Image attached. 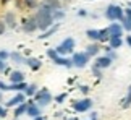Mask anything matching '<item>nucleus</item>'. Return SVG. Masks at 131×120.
<instances>
[{"instance_id":"obj_23","label":"nucleus","mask_w":131,"mask_h":120,"mask_svg":"<svg viewBox=\"0 0 131 120\" xmlns=\"http://www.w3.org/2000/svg\"><path fill=\"white\" fill-rule=\"evenodd\" d=\"M108 39H110L108 29H107V28H102V29H99V42H100V44H104V42H108Z\"/></svg>"},{"instance_id":"obj_30","label":"nucleus","mask_w":131,"mask_h":120,"mask_svg":"<svg viewBox=\"0 0 131 120\" xmlns=\"http://www.w3.org/2000/svg\"><path fill=\"white\" fill-rule=\"evenodd\" d=\"M57 55H58V52L55 51V47L53 49H47V57L50 60H55V58H57Z\"/></svg>"},{"instance_id":"obj_33","label":"nucleus","mask_w":131,"mask_h":120,"mask_svg":"<svg viewBox=\"0 0 131 120\" xmlns=\"http://www.w3.org/2000/svg\"><path fill=\"white\" fill-rule=\"evenodd\" d=\"M78 16L79 18H86V16H89V12H88L86 8H79L78 10Z\"/></svg>"},{"instance_id":"obj_37","label":"nucleus","mask_w":131,"mask_h":120,"mask_svg":"<svg viewBox=\"0 0 131 120\" xmlns=\"http://www.w3.org/2000/svg\"><path fill=\"white\" fill-rule=\"evenodd\" d=\"M79 91H81L83 94H88V93H89V86H86V84H81V86H79Z\"/></svg>"},{"instance_id":"obj_18","label":"nucleus","mask_w":131,"mask_h":120,"mask_svg":"<svg viewBox=\"0 0 131 120\" xmlns=\"http://www.w3.org/2000/svg\"><path fill=\"white\" fill-rule=\"evenodd\" d=\"M8 76H10V81L12 83H19V81H24V76H26V75H24L21 70H12V73H10Z\"/></svg>"},{"instance_id":"obj_4","label":"nucleus","mask_w":131,"mask_h":120,"mask_svg":"<svg viewBox=\"0 0 131 120\" xmlns=\"http://www.w3.org/2000/svg\"><path fill=\"white\" fill-rule=\"evenodd\" d=\"M19 24H21V31L26 33V34H32V33H36L37 29H39V26H37V19H36V16H34V15L23 18Z\"/></svg>"},{"instance_id":"obj_28","label":"nucleus","mask_w":131,"mask_h":120,"mask_svg":"<svg viewBox=\"0 0 131 120\" xmlns=\"http://www.w3.org/2000/svg\"><path fill=\"white\" fill-rule=\"evenodd\" d=\"M131 106V84L128 86V91H126V96H125L123 99V102H122V107L123 109H128Z\"/></svg>"},{"instance_id":"obj_32","label":"nucleus","mask_w":131,"mask_h":120,"mask_svg":"<svg viewBox=\"0 0 131 120\" xmlns=\"http://www.w3.org/2000/svg\"><path fill=\"white\" fill-rule=\"evenodd\" d=\"M0 58L5 60V62H8V60H10V52L5 51V49H2V51H0Z\"/></svg>"},{"instance_id":"obj_15","label":"nucleus","mask_w":131,"mask_h":120,"mask_svg":"<svg viewBox=\"0 0 131 120\" xmlns=\"http://www.w3.org/2000/svg\"><path fill=\"white\" fill-rule=\"evenodd\" d=\"M26 65L31 68V72H37V70L42 68V62L36 57H28L26 58Z\"/></svg>"},{"instance_id":"obj_24","label":"nucleus","mask_w":131,"mask_h":120,"mask_svg":"<svg viewBox=\"0 0 131 120\" xmlns=\"http://www.w3.org/2000/svg\"><path fill=\"white\" fill-rule=\"evenodd\" d=\"M86 36H88L89 41L99 42V29H88V31H86Z\"/></svg>"},{"instance_id":"obj_39","label":"nucleus","mask_w":131,"mask_h":120,"mask_svg":"<svg viewBox=\"0 0 131 120\" xmlns=\"http://www.w3.org/2000/svg\"><path fill=\"white\" fill-rule=\"evenodd\" d=\"M7 67H8V65H7V62L0 58V72H5V68H7Z\"/></svg>"},{"instance_id":"obj_29","label":"nucleus","mask_w":131,"mask_h":120,"mask_svg":"<svg viewBox=\"0 0 131 120\" xmlns=\"http://www.w3.org/2000/svg\"><path fill=\"white\" fill-rule=\"evenodd\" d=\"M120 23H122V26H123L125 31H126V33H131V18H129V16H123V19H122Z\"/></svg>"},{"instance_id":"obj_10","label":"nucleus","mask_w":131,"mask_h":120,"mask_svg":"<svg viewBox=\"0 0 131 120\" xmlns=\"http://www.w3.org/2000/svg\"><path fill=\"white\" fill-rule=\"evenodd\" d=\"M112 62L113 60L110 58L108 55H97L95 57V62H94V67H97V68H100V70H105V68H108L110 65H112Z\"/></svg>"},{"instance_id":"obj_46","label":"nucleus","mask_w":131,"mask_h":120,"mask_svg":"<svg viewBox=\"0 0 131 120\" xmlns=\"http://www.w3.org/2000/svg\"><path fill=\"white\" fill-rule=\"evenodd\" d=\"M128 7H129V8H131V0H129V2H128Z\"/></svg>"},{"instance_id":"obj_8","label":"nucleus","mask_w":131,"mask_h":120,"mask_svg":"<svg viewBox=\"0 0 131 120\" xmlns=\"http://www.w3.org/2000/svg\"><path fill=\"white\" fill-rule=\"evenodd\" d=\"M2 19L5 21V24H7L8 29H15V28L18 26V13L13 12V10H8V12H5Z\"/></svg>"},{"instance_id":"obj_9","label":"nucleus","mask_w":131,"mask_h":120,"mask_svg":"<svg viewBox=\"0 0 131 120\" xmlns=\"http://www.w3.org/2000/svg\"><path fill=\"white\" fill-rule=\"evenodd\" d=\"M107 29H108L110 37H122L123 33H125L122 23H118V21H110V24L107 26Z\"/></svg>"},{"instance_id":"obj_16","label":"nucleus","mask_w":131,"mask_h":120,"mask_svg":"<svg viewBox=\"0 0 131 120\" xmlns=\"http://www.w3.org/2000/svg\"><path fill=\"white\" fill-rule=\"evenodd\" d=\"M58 28H60V23H53L49 29H45V31H42V33H41L39 39H49L50 36H53V34L58 31Z\"/></svg>"},{"instance_id":"obj_45","label":"nucleus","mask_w":131,"mask_h":120,"mask_svg":"<svg viewBox=\"0 0 131 120\" xmlns=\"http://www.w3.org/2000/svg\"><path fill=\"white\" fill-rule=\"evenodd\" d=\"M67 120H78L76 117H70V118H67Z\"/></svg>"},{"instance_id":"obj_38","label":"nucleus","mask_w":131,"mask_h":120,"mask_svg":"<svg viewBox=\"0 0 131 120\" xmlns=\"http://www.w3.org/2000/svg\"><path fill=\"white\" fill-rule=\"evenodd\" d=\"M0 91H8V84L0 79Z\"/></svg>"},{"instance_id":"obj_3","label":"nucleus","mask_w":131,"mask_h":120,"mask_svg":"<svg viewBox=\"0 0 131 120\" xmlns=\"http://www.w3.org/2000/svg\"><path fill=\"white\" fill-rule=\"evenodd\" d=\"M74 46H76V41L73 37H65L62 42L55 47V51L58 52V55H70V54L74 52Z\"/></svg>"},{"instance_id":"obj_11","label":"nucleus","mask_w":131,"mask_h":120,"mask_svg":"<svg viewBox=\"0 0 131 120\" xmlns=\"http://www.w3.org/2000/svg\"><path fill=\"white\" fill-rule=\"evenodd\" d=\"M26 114L29 117H37V115H42V107L39 106V104L34 101V102H28V111H26Z\"/></svg>"},{"instance_id":"obj_47","label":"nucleus","mask_w":131,"mask_h":120,"mask_svg":"<svg viewBox=\"0 0 131 120\" xmlns=\"http://www.w3.org/2000/svg\"><path fill=\"white\" fill-rule=\"evenodd\" d=\"M62 2H70V0H62Z\"/></svg>"},{"instance_id":"obj_1","label":"nucleus","mask_w":131,"mask_h":120,"mask_svg":"<svg viewBox=\"0 0 131 120\" xmlns=\"http://www.w3.org/2000/svg\"><path fill=\"white\" fill-rule=\"evenodd\" d=\"M52 13H53V10L50 7H47V5L42 3V2L39 3V7L36 8V13H34V16H36V19H37L39 31H45V29H49L55 23Z\"/></svg>"},{"instance_id":"obj_27","label":"nucleus","mask_w":131,"mask_h":120,"mask_svg":"<svg viewBox=\"0 0 131 120\" xmlns=\"http://www.w3.org/2000/svg\"><path fill=\"white\" fill-rule=\"evenodd\" d=\"M23 3H24V8H28V10H36L39 7V0H23Z\"/></svg>"},{"instance_id":"obj_6","label":"nucleus","mask_w":131,"mask_h":120,"mask_svg":"<svg viewBox=\"0 0 131 120\" xmlns=\"http://www.w3.org/2000/svg\"><path fill=\"white\" fill-rule=\"evenodd\" d=\"M89 55H88V52L84 51V52H73V67H76V68H84L86 65L89 63Z\"/></svg>"},{"instance_id":"obj_41","label":"nucleus","mask_w":131,"mask_h":120,"mask_svg":"<svg viewBox=\"0 0 131 120\" xmlns=\"http://www.w3.org/2000/svg\"><path fill=\"white\" fill-rule=\"evenodd\" d=\"M125 42H126L128 47H131V34H126V39H125Z\"/></svg>"},{"instance_id":"obj_13","label":"nucleus","mask_w":131,"mask_h":120,"mask_svg":"<svg viewBox=\"0 0 131 120\" xmlns=\"http://www.w3.org/2000/svg\"><path fill=\"white\" fill-rule=\"evenodd\" d=\"M24 99H26V94H24V93H16L12 99H10V101H7L5 106H7V107H16L18 104L24 102Z\"/></svg>"},{"instance_id":"obj_14","label":"nucleus","mask_w":131,"mask_h":120,"mask_svg":"<svg viewBox=\"0 0 131 120\" xmlns=\"http://www.w3.org/2000/svg\"><path fill=\"white\" fill-rule=\"evenodd\" d=\"M100 51H102V46H100V42H91L89 46L86 47V52L89 57H97Z\"/></svg>"},{"instance_id":"obj_36","label":"nucleus","mask_w":131,"mask_h":120,"mask_svg":"<svg viewBox=\"0 0 131 120\" xmlns=\"http://www.w3.org/2000/svg\"><path fill=\"white\" fill-rule=\"evenodd\" d=\"M8 115V112H7V106H0V118H5V117H7Z\"/></svg>"},{"instance_id":"obj_25","label":"nucleus","mask_w":131,"mask_h":120,"mask_svg":"<svg viewBox=\"0 0 131 120\" xmlns=\"http://www.w3.org/2000/svg\"><path fill=\"white\" fill-rule=\"evenodd\" d=\"M36 93H37V84H34V83L28 84V88L24 89V94H26L28 97H34V96H36Z\"/></svg>"},{"instance_id":"obj_12","label":"nucleus","mask_w":131,"mask_h":120,"mask_svg":"<svg viewBox=\"0 0 131 120\" xmlns=\"http://www.w3.org/2000/svg\"><path fill=\"white\" fill-rule=\"evenodd\" d=\"M55 65H58V67H65V68H73V60L68 58L67 55H57V58L52 60Z\"/></svg>"},{"instance_id":"obj_42","label":"nucleus","mask_w":131,"mask_h":120,"mask_svg":"<svg viewBox=\"0 0 131 120\" xmlns=\"http://www.w3.org/2000/svg\"><path fill=\"white\" fill-rule=\"evenodd\" d=\"M32 120H45V117L44 115H37V117H34Z\"/></svg>"},{"instance_id":"obj_22","label":"nucleus","mask_w":131,"mask_h":120,"mask_svg":"<svg viewBox=\"0 0 131 120\" xmlns=\"http://www.w3.org/2000/svg\"><path fill=\"white\" fill-rule=\"evenodd\" d=\"M42 3H45L47 7H50L52 10L63 8V5H62V0H42Z\"/></svg>"},{"instance_id":"obj_35","label":"nucleus","mask_w":131,"mask_h":120,"mask_svg":"<svg viewBox=\"0 0 131 120\" xmlns=\"http://www.w3.org/2000/svg\"><path fill=\"white\" fill-rule=\"evenodd\" d=\"M7 24H5V21L3 19H0V36H2V34H5V31H7Z\"/></svg>"},{"instance_id":"obj_2","label":"nucleus","mask_w":131,"mask_h":120,"mask_svg":"<svg viewBox=\"0 0 131 120\" xmlns=\"http://www.w3.org/2000/svg\"><path fill=\"white\" fill-rule=\"evenodd\" d=\"M105 18L108 21H122L123 16H125V8H122L120 5H115V3H110L107 8H105Z\"/></svg>"},{"instance_id":"obj_34","label":"nucleus","mask_w":131,"mask_h":120,"mask_svg":"<svg viewBox=\"0 0 131 120\" xmlns=\"http://www.w3.org/2000/svg\"><path fill=\"white\" fill-rule=\"evenodd\" d=\"M92 73H94L95 78H102V70L97 68V67H94V65H92Z\"/></svg>"},{"instance_id":"obj_26","label":"nucleus","mask_w":131,"mask_h":120,"mask_svg":"<svg viewBox=\"0 0 131 120\" xmlns=\"http://www.w3.org/2000/svg\"><path fill=\"white\" fill-rule=\"evenodd\" d=\"M65 10L63 8H58V10H53V13H52V16H53V21L55 23H58V21H62V19L65 18Z\"/></svg>"},{"instance_id":"obj_31","label":"nucleus","mask_w":131,"mask_h":120,"mask_svg":"<svg viewBox=\"0 0 131 120\" xmlns=\"http://www.w3.org/2000/svg\"><path fill=\"white\" fill-rule=\"evenodd\" d=\"M65 99H67V93H62V94H58V96H55L53 101L57 104H62V102H65Z\"/></svg>"},{"instance_id":"obj_21","label":"nucleus","mask_w":131,"mask_h":120,"mask_svg":"<svg viewBox=\"0 0 131 120\" xmlns=\"http://www.w3.org/2000/svg\"><path fill=\"white\" fill-rule=\"evenodd\" d=\"M123 37H110L108 39V46L112 47V49H115V51H117V49H120L123 46Z\"/></svg>"},{"instance_id":"obj_40","label":"nucleus","mask_w":131,"mask_h":120,"mask_svg":"<svg viewBox=\"0 0 131 120\" xmlns=\"http://www.w3.org/2000/svg\"><path fill=\"white\" fill-rule=\"evenodd\" d=\"M88 120H99V115H97V112H92V114H91V117H89Z\"/></svg>"},{"instance_id":"obj_17","label":"nucleus","mask_w":131,"mask_h":120,"mask_svg":"<svg viewBox=\"0 0 131 120\" xmlns=\"http://www.w3.org/2000/svg\"><path fill=\"white\" fill-rule=\"evenodd\" d=\"M26 58L28 57H24L21 52H18V51H15V52H10V60H12L13 63H18V65H21V63H26Z\"/></svg>"},{"instance_id":"obj_20","label":"nucleus","mask_w":131,"mask_h":120,"mask_svg":"<svg viewBox=\"0 0 131 120\" xmlns=\"http://www.w3.org/2000/svg\"><path fill=\"white\" fill-rule=\"evenodd\" d=\"M26 111H28V102H21V104H18V106L15 107V112H13L15 120H18V117H21L23 114H26Z\"/></svg>"},{"instance_id":"obj_19","label":"nucleus","mask_w":131,"mask_h":120,"mask_svg":"<svg viewBox=\"0 0 131 120\" xmlns=\"http://www.w3.org/2000/svg\"><path fill=\"white\" fill-rule=\"evenodd\" d=\"M28 88L26 81H19V83H12L8 84V91H16V93H24V89Z\"/></svg>"},{"instance_id":"obj_7","label":"nucleus","mask_w":131,"mask_h":120,"mask_svg":"<svg viewBox=\"0 0 131 120\" xmlns=\"http://www.w3.org/2000/svg\"><path fill=\"white\" fill-rule=\"evenodd\" d=\"M92 109V101L89 97H84V99H79V101H74L73 102V111L78 112V114H84Z\"/></svg>"},{"instance_id":"obj_43","label":"nucleus","mask_w":131,"mask_h":120,"mask_svg":"<svg viewBox=\"0 0 131 120\" xmlns=\"http://www.w3.org/2000/svg\"><path fill=\"white\" fill-rule=\"evenodd\" d=\"M10 2H12V0H0V3H2V5H7V3H10Z\"/></svg>"},{"instance_id":"obj_44","label":"nucleus","mask_w":131,"mask_h":120,"mask_svg":"<svg viewBox=\"0 0 131 120\" xmlns=\"http://www.w3.org/2000/svg\"><path fill=\"white\" fill-rule=\"evenodd\" d=\"M2 101H3V91H0V104H2Z\"/></svg>"},{"instance_id":"obj_5","label":"nucleus","mask_w":131,"mask_h":120,"mask_svg":"<svg viewBox=\"0 0 131 120\" xmlns=\"http://www.w3.org/2000/svg\"><path fill=\"white\" fill-rule=\"evenodd\" d=\"M34 101H36L41 107H47L50 102L53 101V97H52V94L49 93V89H37V93H36V96H34Z\"/></svg>"}]
</instances>
